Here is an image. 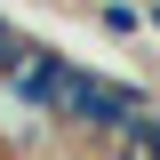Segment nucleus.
<instances>
[{"instance_id":"1","label":"nucleus","mask_w":160,"mask_h":160,"mask_svg":"<svg viewBox=\"0 0 160 160\" xmlns=\"http://www.w3.org/2000/svg\"><path fill=\"white\" fill-rule=\"evenodd\" d=\"M32 48H40V40H32V32H16V24L0 16V80H16V64H24V56H32Z\"/></svg>"},{"instance_id":"2","label":"nucleus","mask_w":160,"mask_h":160,"mask_svg":"<svg viewBox=\"0 0 160 160\" xmlns=\"http://www.w3.org/2000/svg\"><path fill=\"white\" fill-rule=\"evenodd\" d=\"M96 24L104 32H144V8L136 0H96Z\"/></svg>"},{"instance_id":"3","label":"nucleus","mask_w":160,"mask_h":160,"mask_svg":"<svg viewBox=\"0 0 160 160\" xmlns=\"http://www.w3.org/2000/svg\"><path fill=\"white\" fill-rule=\"evenodd\" d=\"M144 24H152V32H160V0H144Z\"/></svg>"}]
</instances>
